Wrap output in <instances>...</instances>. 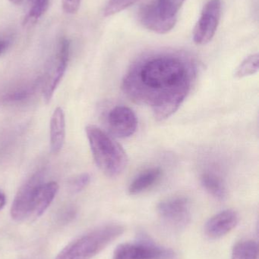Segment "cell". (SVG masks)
<instances>
[{
  "mask_svg": "<svg viewBox=\"0 0 259 259\" xmlns=\"http://www.w3.org/2000/svg\"><path fill=\"white\" fill-rule=\"evenodd\" d=\"M36 82L27 83L22 86L17 87L15 89L11 90L5 94L3 100L7 102H18L28 98L34 91Z\"/></svg>",
  "mask_w": 259,
  "mask_h": 259,
  "instance_id": "obj_20",
  "label": "cell"
},
{
  "mask_svg": "<svg viewBox=\"0 0 259 259\" xmlns=\"http://www.w3.org/2000/svg\"><path fill=\"white\" fill-rule=\"evenodd\" d=\"M239 215L232 209L217 213L208 220L205 225V233L211 239H219L229 234L238 225Z\"/></svg>",
  "mask_w": 259,
  "mask_h": 259,
  "instance_id": "obj_10",
  "label": "cell"
},
{
  "mask_svg": "<svg viewBox=\"0 0 259 259\" xmlns=\"http://www.w3.org/2000/svg\"><path fill=\"white\" fill-rule=\"evenodd\" d=\"M258 246L252 240L239 242L234 246L231 259H258Z\"/></svg>",
  "mask_w": 259,
  "mask_h": 259,
  "instance_id": "obj_16",
  "label": "cell"
},
{
  "mask_svg": "<svg viewBox=\"0 0 259 259\" xmlns=\"http://www.w3.org/2000/svg\"><path fill=\"white\" fill-rule=\"evenodd\" d=\"M158 212L163 222L171 228H185L191 221V203L183 196L169 198L158 204Z\"/></svg>",
  "mask_w": 259,
  "mask_h": 259,
  "instance_id": "obj_6",
  "label": "cell"
},
{
  "mask_svg": "<svg viewBox=\"0 0 259 259\" xmlns=\"http://www.w3.org/2000/svg\"><path fill=\"white\" fill-rule=\"evenodd\" d=\"M6 199L4 193L0 192V210L6 205Z\"/></svg>",
  "mask_w": 259,
  "mask_h": 259,
  "instance_id": "obj_24",
  "label": "cell"
},
{
  "mask_svg": "<svg viewBox=\"0 0 259 259\" xmlns=\"http://www.w3.org/2000/svg\"><path fill=\"white\" fill-rule=\"evenodd\" d=\"M50 0H28V13L24 18V24L33 23L39 19L49 7Z\"/></svg>",
  "mask_w": 259,
  "mask_h": 259,
  "instance_id": "obj_17",
  "label": "cell"
},
{
  "mask_svg": "<svg viewBox=\"0 0 259 259\" xmlns=\"http://www.w3.org/2000/svg\"><path fill=\"white\" fill-rule=\"evenodd\" d=\"M220 15V0H209L202 10L193 33V39L197 45H205L212 39L217 31Z\"/></svg>",
  "mask_w": 259,
  "mask_h": 259,
  "instance_id": "obj_7",
  "label": "cell"
},
{
  "mask_svg": "<svg viewBox=\"0 0 259 259\" xmlns=\"http://www.w3.org/2000/svg\"><path fill=\"white\" fill-rule=\"evenodd\" d=\"M7 47L8 44L6 41H0V56L6 51Z\"/></svg>",
  "mask_w": 259,
  "mask_h": 259,
  "instance_id": "obj_25",
  "label": "cell"
},
{
  "mask_svg": "<svg viewBox=\"0 0 259 259\" xmlns=\"http://www.w3.org/2000/svg\"><path fill=\"white\" fill-rule=\"evenodd\" d=\"M58 190L59 185L55 181L43 183L40 186L33 199L29 220H34L44 214L56 197Z\"/></svg>",
  "mask_w": 259,
  "mask_h": 259,
  "instance_id": "obj_12",
  "label": "cell"
},
{
  "mask_svg": "<svg viewBox=\"0 0 259 259\" xmlns=\"http://www.w3.org/2000/svg\"><path fill=\"white\" fill-rule=\"evenodd\" d=\"M44 170H38L21 186L11 206V217L14 221L22 222L30 219L33 199L40 186L44 183Z\"/></svg>",
  "mask_w": 259,
  "mask_h": 259,
  "instance_id": "obj_5",
  "label": "cell"
},
{
  "mask_svg": "<svg viewBox=\"0 0 259 259\" xmlns=\"http://www.w3.org/2000/svg\"><path fill=\"white\" fill-rule=\"evenodd\" d=\"M173 255L170 249L147 240H141L120 245L114 252L113 259H170Z\"/></svg>",
  "mask_w": 259,
  "mask_h": 259,
  "instance_id": "obj_8",
  "label": "cell"
},
{
  "mask_svg": "<svg viewBox=\"0 0 259 259\" xmlns=\"http://www.w3.org/2000/svg\"><path fill=\"white\" fill-rule=\"evenodd\" d=\"M201 182L205 190L214 199L225 200L228 192L223 179L218 175L212 171L204 172L201 177Z\"/></svg>",
  "mask_w": 259,
  "mask_h": 259,
  "instance_id": "obj_15",
  "label": "cell"
},
{
  "mask_svg": "<svg viewBox=\"0 0 259 259\" xmlns=\"http://www.w3.org/2000/svg\"><path fill=\"white\" fill-rule=\"evenodd\" d=\"M70 42L65 37L62 38L58 46L57 53L50 63L43 80V98L49 103L62 77L65 74L69 57Z\"/></svg>",
  "mask_w": 259,
  "mask_h": 259,
  "instance_id": "obj_4",
  "label": "cell"
},
{
  "mask_svg": "<svg viewBox=\"0 0 259 259\" xmlns=\"http://www.w3.org/2000/svg\"><path fill=\"white\" fill-rule=\"evenodd\" d=\"M85 132L97 167L109 178L120 175L128 163L127 155L123 147L97 126H87Z\"/></svg>",
  "mask_w": 259,
  "mask_h": 259,
  "instance_id": "obj_2",
  "label": "cell"
},
{
  "mask_svg": "<svg viewBox=\"0 0 259 259\" xmlns=\"http://www.w3.org/2000/svg\"><path fill=\"white\" fill-rule=\"evenodd\" d=\"M123 226L108 225L100 227L79 237L64 248L55 259H91L124 232Z\"/></svg>",
  "mask_w": 259,
  "mask_h": 259,
  "instance_id": "obj_3",
  "label": "cell"
},
{
  "mask_svg": "<svg viewBox=\"0 0 259 259\" xmlns=\"http://www.w3.org/2000/svg\"><path fill=\"white\" fill-rule=\"evenodd\" d=\"M186 0H158L156 2L158 11L166 19L177 18L178 12Z\"/></svg>",
  "mask_w": 259,
  "mask_h": 259,
  "instance_id": "obj_19",
  "label": "cell"
},
{
  "mask_svg": "<svg viewBox=\"0 0 259 259\" xmlns=\"http://www.w3.org/2000/svg\"><path fill=\"white\" fill-rule=\"evenodd\" d=\"M140 20L146 28L155 33L164 34L173 28L177 18L166 19L161 16L155 2L144 6L141 9L140 12Z\"/></svg>",
  "mask_w": 259,
  "mask_h": 259,
  "instance_id": "obj_11",
  "label": "cell"
},
{
  "mask_svg": "<svg viewBox=\"0 0 259 259\" xmlns=\"http://www.w3.org/2000/svg\"><path fill=\"white\" fill-rule=\"evenodd\" d=\"M138 0H109L104 10V16L109 17L130 7Z\"/></svg>",
  "mask_w": 259,
  "mask_h": 259,
  "instance_id": "obj_21",
  "label": "cell"
},
{
  "mask_svg": "<svg viewBox=\"0 0 259 259\" xmlns=\"http://www.w3.org/2000/svg\"><path fill=\"white\" fill-rule=\"evenodd\" d=\"M82 0H62V10L68 15L77 13Z\"/></svg>",
  "mask_w": 259,
  "mask_h": 259,
  "instance_id": "obj_23",
  "label": "cell"
},
{
  "mask_svg": "<svg viewBox=\"0 0 259 259\" xmlns=\"http://www.w3.org/2000/svg\"><path fill=\"white\" fill-rule=\"evenodd\" d=\"M197 75L192 59L177 55H159L132 65L122 83L132 101L150 106L158 121L170 118L190 94Z\"/></svg>",
  "mask_w": 259,
  "mask_h": 259,
  "instance_id": "obj_1",
  "label": "cell"
},
{
  "mask_svg": "<svg viewBox=\"0 0 259 259\" xmlns=\"http://www.w3.org/2000/svg\"><path fill=\"white\" fill-rule=\"evenodd\" d=\"M162 175L160 167H152L141 172L133 180L129 187V193L131 195H138L155 185Z\"/></svg>",
  "mask_w": 259,
  "mask_h": 259,
  "instance_id": "obj_14",
  "label": "cell"
},
{
  "mask_svg": "<svg viewBox=\"0 0 259 259\" xmlns=\"http://www.w3.org/2000/svg\"><path fill=\"white\" fill-rule=\"evenodd\" d=\"M91 182V176L89 174L83 173L73 178L69 181L68 187L72 193H79L82 192Z\"/></svg>",
  "mask_w": 259,
  "mask_h": 259,
  "instance_id": "obj_22",
  "label": "cell"
},
{
  "mask_svg": "<svg viewBox=\"0 0 259 259\" xmlns=\"http://www.w3.org/2000/svg\"><path fill=\"white\" fill-rule=\"evenodd\" d=\"M258 54L251 55L239 65L234 75L237 78H243L248 76L253 75L258 72Z\"/></svg>",
  "mask_w": 259,
  "mask_h": 259,
  "instance_id": "obj_18",
  "label": "cell"
},
{
  "mask_svg": "<svg viewBox=\"0 0 259 259\" xmlns=\"http://www.w3.org/2000/svg\"><path fill=\"white\" fill-rule=\"evenodd\" d=\"M108 125L111 133L119 138H128L135 134L138 126L136 115L130 108L117 106L109 111Z\"/></svg>",
  "mask_w": 259,
  "mask_h": 259,
  "instance_id": "obj_9",
  "label": "cell"
},
{
  "mask_svg": "<svg viewBox=\"0 0 259 259\" xmlns=\"http://www.w3.org/2000/svg\"><path fill=\"white\" fill-rule=\"evenodd\" d=\"M65 139V114L62 108L57 107L52 115L50 124V149L53 154H58L62 150Z\"/></svg>",
  "mask_w": 259,
  "mask_h": 259,
  "instance_id": "obj_13",
  "label": "cell"
},
{
  "mask_svg": "<svg viewBox=\"0 0 259 259\" xmlns=\"http://www.w3.org/2000/svg\"><path fill=\"white\" fill-rule=\"evenodd\" d=\"M9 1L14 5H20L23 3V1H24V0H9Z\"/></svg>",
  "mask_w": 259,
  "mask_h": 259,
  "instance_id": "obj_26",
  "label": "cell"
}]
</instances>
